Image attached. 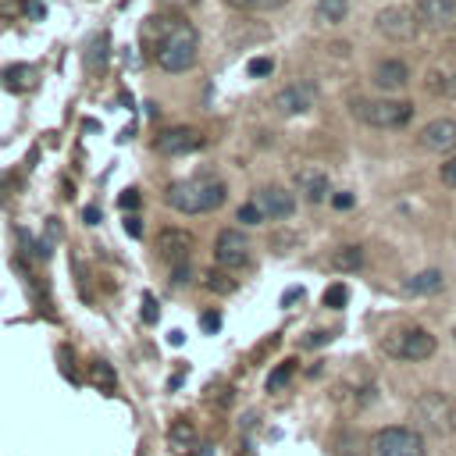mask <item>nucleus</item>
Segmentation results:
<instances>
[{"mask_svg": "<svg viewBox=\"0 0 456 456\" xmlns=\"http://www.w3.org/2000/svg\"><path fill=\"white\" fill-rule=\"evenodd\" d=\"M413 428L420 435H435V438H449L456 435V399L445 392H424L413 399L410 406Z\"/></svg>", "mask_w": 456, "mask_h": 456, "instance_id": "obj_3", "label": "nucleus"}, {"mask_svg": "<svg viewBox=\"0 0 456 456\" xmlns=\"http://www.w3.org/2000/svg\"><path fill=\"white\" fill-rule=\"evenodd\" d=\"M125 232H128V235H135V239H139V235H142V221H139V217H135V214H128V217H125Z\"/></svg>", "mask_w": 456, "mask_h": 456, "instance_id": "obj_34", "label": "nucleus"}, {"mask_svg": "<svg viewBox=\"0 0 456 456\" xmlns=\"http://www.w3.org/2000/svg\"><path fill=\"white\" fill-rule=\"evenodd\" d=\"M214 264L221 271H242L249 264V239L242 235V228H224L214 239Z\"/></svg>", "mask_w": 456, "mask_h": 456, "instance_id": "obj_7", "label": "nucleus"}, {"mask_svg": "<svg viewBox=\"0 0 456 456\" xmlns=\"http://www.w3.org/2000/svg\"><path fill=\"white\" fill-rule=\"evenodd\" d=\"M438 178H442V185H449V189H456V153L438 167Z\"/></svg>", "mask_w": 456, "mask_h": 456, "instance_id": "obj_30", "label": "nucleus"}, {"mask_svg": "<svg viewBox=\"0 0 456 456\" xmlns=\"http://www.w3.org/2000/svg\"><path fill=\"white\" fill-rule=\"evenodd\" d=\"M32 68H25V64H18V68H7L4 71V78H7V86H14V89H28L32 86Z\"/></svg>", "mask_w": 456, "mask_h": 456, "instance_id": "obj_23", "label": "nucleus"}, {"mask_svg": "<svg viewBox=\"0 0 456 456\" xmlns=\"http://www.w3.org/2000/svg\"><path fill=\"white\" fill-rule=\"evenodd\" d=\"M167 438H171V445H175L178 452H192V449H196V428H192L189 420H175L171 431H167Z\"/></svg>", "mask_w": 456, "mask_h": 456, "instance_id": "obj_20", "label": "nucleus"}, {"mask_svg": "<svg viewBox=\"0 0 456 456\" xmlns=\"http://www.w3.org/2000/svg\"><path fill=\"white\" fill-rule=\"evenodd\" d=\"M452 338H456V328H452Z\"/></svg>", "mask_w": 456, "mask_h": 456, "instance_id": "obj_39", "label": "nucleus"}, {"mask_svg": "<svg viewBox=\"0 0 456 456\" xmlns=\"http://www.w3.org/2000/svg\"><path fill=\"white\" fill-rule=\"evenodd\" d=\"M442 285H445V274H442L438 267H428V271L406 278V281H403V292H406V296H431V292H438Z\"/></svg>", "mask_w": 456, "mask_h": 456, "instance_id": "obj_18", "label": "nucleus"}, {"mask_svg": "<svg viewBox=\"0 0 456 456\" xmlns=\"http://www.w3.org/2000/svg\"><path fill=\"white\" fill-rule=\"evenodd\" d=\"M381 349H385L388 356H395V360L420 363V360H431V356H435L438 342H435V335L424 331V328H399V331H388V335L381 338Z\"/></svg>", "mask_w": 456, "mask_h": 456, "instance_id": "obj_5", "label": "nucleus"}, {"mask_svg": "<svg viewBox=\"0 0 456 456\" xmlns=\"http://www.w3.org/2000/svg\"><path fill=\"white\" fill-rule=\"evenodd\" d=\"M82 221H86V224H96V221H100V207H86V210H82Z\"/></svg>", "mask_w": 456, "mask_h": 456, "instance_id": "obj_36", "label": "nucleus"}, {"mask_svg": "<svg viewBox=\"0 0 456 456\" xmlns=\"http://www.w3.org/2000/svg\"><path fill=\"white\" fill-rule=\"evenodd\" d=\"M417 142L431 153H452L456 150V121L452 118H435L417 132Z\"/></svg>", "mask_w": 456, "mask_h": 456, "instance_id": "obj_13", "label": "nucleus"}, {"mask_svg": "<svg viewBox=\"0 0 456 456\" xmlns=\"http://www.w3.org/2000/svg\"><path fill=\"white\" fill-rule=\"evenodd\" d=\"M367 456H428V442L417 428H381L367 438Z\"/></svg>", "mask_w": 456, "mask_h": 456, "instance_id": "obj_4", "label": "nucleus"}, {"mask_svg": "<svg viewBox=\"0 0 456 456\" xmlns=\"http://www.w3.org/2000/svg\"><path fill=\"white\" fill-rule=\"evenodd\" d=\"M353 118L370 128H403L413 118V103L406 100H353Z\"/></svg>", "mask_w": 456, "mask_h": 456, "instance_id": "obj_6", "label": "nucleus"}, {"mask_svg": "<svg viewBox=\"0 0 456 456\" xmlns=\"http://www.w3.org/2000/svg\"><path fill=\"white\" fill-rule=\"evenodd\" d=\"M314 100H317L314 82H292V86H285V89L274 93V110L285 114V118H292V114H306V110L314 107Z\"/></svg>", "mask_w": 456, "mask_h": 456, "instance_id": "obj_11", "label": "nucleus"}, {"mask_svg": "<svg viewBox=\"0 0 456 456\" xmlns=\"http://www.w3.org/2000/svg\"><path fill=\"white\" fill-rule=\"evenodd\" d=\"M292 182H296V189L303 192V200H306V203H324V200L331 196L328 175H324V171H317V167H299Z\"/></svg>", "mask_w": 456, "mask_h": 456, "instance_id": "obj_16", "label": "nucleus"}, {"mask_svg": "<svg viewBox=\"0 0 456 456\" xmlns=\"http://www.w3.org/2000/svg\"><path fill=\"white\" fill-rule=\"evenodd\" d=\"M189 253H192V232L185 228H164L157 232V256L167 260L171 267L178 264H189Z\"/></svg>", "mask_w": 456, "mask_h": 456, "instance_id": "obj_12", "label": "nucleus"}, {"mask_svg": "<svg viewBox=\"0 0 456 456\" xmlns=\"http://www.w3.org/2000/svg\"><path fill=\"white\" fill-rule=\"evenodd\" d=\"M246 71H249V78H264V75L274 71V61H271V57H253V61L246 64Z\"/></svg>", "mask_w": 456, "mask_h": 456, "instance_id": "obj_28", "label": "nucleus"}, {"mask_svg": "<svg viewBox=\"0 0 456 456\" xmlns=\"http://www.w3.org/2000/svg\"><path fill=\"white\" fill-rule=\"evenodd\" d=\"M317 21H324V25H338V21H346V14H349V0H317Z\"/></svg>", "mask_w": 456, "mask_h": 456, "instance_id": "obj_21", "label": "nucleus"}, {"mask_svg": "<svg viewBox=\"0 0 456 456\" xmlns=\"http://www.w3.org/2000/svg\"><path fill=\"white\" fill-rule=\"evenodd\" d=\"M321 299H324V306L342 310V306H346V299H349V289H346L342 281H335V285H328V289H324V296H321Z\"/></svg>", "mask_w": 456, "mask_h": 456, "instance_id": "obj_24", "label": "nucleus"}, {"mask_svg": "<svg viewBox=\"0 0 456 456\" xmlns=\"http://www.w3.org/2000/svg\"><path fill=\"white\" fill-rule=\"evenodd\" d=\"M118 203H121V210H135V207H139V192H135V189H128V192H121V200H118Z\"/></svg>", "mask_w": 456, "mask_h": 456, "instance_id": "obj_31", "label": "nucleus"}, {"mask_svg": "<svg viewBox=\"0 0 456 456\" xmlns=\"http://www.w3.org/2000/svg\"><path fill=\"white\" fill-rule=\"evenodd\" d=\"M142 306H146V310H142V321H146V324H153V321H157V310H153V299L146 296V299H142Z\"/></svg>", "mask_w": 456, "mask_h": 456, "instance_id": "obj_35", "label": "nucleus"}, {"mask_svg": "<svg viewBox=\"0 0 456 456\" xmlns=\"http://www.w3.org/2000/svg\"><path fill=\"white\" fill-rule=\"evenodd\" d=\"M203 132L200 128H185V125H175V128H164L157 139H153V146H157V153H164V157H185V153H196V150H203Z\"/></svg>", "mask_w": 456, "mask_h": 456, "instance_id": "obj_9", "label": "nucleus"}, {"mask_svg": "<svg viewBox=\"0 0 456 456\" xmlns=\"http://www.w3.org/2000/svg\"><path fill=\"white\" fill-rule=\"evenodd\" d=\"M370 78H374L378 89H385V93H399V89L410 86V64L399 61V57H385V61L374 64V75H370Z\"/></svg>", "mask_w": 456, "mask_h": 456, "instance_id": "obj_15", "label": "nucleus"}, {"mask_svg": "<svg viewBox=\"0 0 456 456\" xmlns=\"http://www.w3.org/2000/svg\"><path fill=\"white\" fill-rule=\"evenodd\" d=\"M424 89H428L431 96H449V93H456V75H452V71H438V68H431L428 78H424Z\"/></svg>", "mask_w": 456, "mask_h": 456, "instance_id": "obj_19", "label": "nucleus"}, {"mask_svg": "<svg viewBox=\"0 0 456 456\" xmlns=\"http://www.w3.org/2000/svg\"><path fill=\"white\" fill-rule=\"evenodd\" d=\"M142 39L150 46V57L157 61L160 71H189L200 57V36L189 21L171 18V14H153L142 25Z\"/></svg>", "mask_w": 456, "mask_h": 456, "instance_id": "obj_1", "label": "nucleus"}, {"mask_svg": "<svg viewBox=\"0 0 456 456\" xmlns=\"http://www.w3.org/2000/svg\"><path fill=\"white\" fill-rule=\"evenodd\" d=\"M235 11H278L289 0H228Z\"/></svg>", "mask_w": 456, "mask_h": 456, "instance_id": "obj_25", "label": "nucleus"}, {"mask_svg": "<svg viewBox=\"0 0 456 456\" xmlns=\"http://www.w3.org/2000/svg\"><path fill=\"white\" fill-rule=\"evenodd\" d=\"M93 381H96L100 388H107V392H110V388H114V370H110V363H103V360H100V363H93Z\"/></svg>", "mask_w": 456, "mask_h": 456, "instance_id": "obj_27", "label": "nucleus"}, {"mask_svg": "<svg viewBox=\"0 0 456 456\" xmlns=\"http://www.w3.org/2000/svg\"><path fill=\"white\" fill-rule=\"evenodd\" d=\"M200 324H203V331H210V335H214V331L221 328V314H203V317H200Z\"/></svg>", "mask_w": 456, "mask_h": 456, "instance_id": "obj_32", "label": "nucleus"}, {"mask_svg": "<svg viewBox=\"0 0 456 456\" xmlns=\"http://www.w3.org/2000/svg\"><path fill=\"white\" fill-rule=\"evenodd\" d=\"M228 200V189L221 178L200 175V178H185V182H171L164 192V203L178 214H210Z\"/></svg>", "mask_w": 456, "mask_h": 456, "instance_id": "obj_2", "label": "nucleus"}, {"mask_svg": "<svg viewBox=\"0 0 456 456\" xmlns=\"http://www.w3.org/2000/svg\"><path fill=\"white\" fill-rule=\"evenodd\" d=\"M413 14H417V25L428 32H452L456 28V0H417Z\"/></svg>", "mask_w": 456, "mask_h": 456, "instance_id": "obj_10", "label": "nucleus"}, {"mask_svg": "<svg viewBox=\"0 0 456 456\" xmlns=\"http://www.w3.org/2000/svg\"><path fill=\"white\" fill-rule=\"evenodd\" d=\"M331 203H335L338 210H349L356 200H353V192H335V196H331Z\"/></svg>", "mask_w": 456, "mask_h": 456, "instance_id": "obj_33", "label": "nucleus"}, {"mask_svg": "<svg viewBox=\"0 0 456 456\" xmlns=\"http://www.w3.org/2000/svg\"><path fill=\"white\" fill-rule=\"evenodd\" d=\"M374 25H378V32H381L385 39H392V43H410V39L420 32L413 7H399V4H395V7H385V11H378Z\"/></svg>", "mask_w": 456, "mask_h": 456, "instance_id": "obj_8", "label": "nucleus"}, {"mask_svg": "<svg viewBox=\"0 0 456 456\" xmlns=\"http://www.w3.org/2000/svg\"><path fill=\"white\" fill-rule=\"evenodd\" d=\"M331 335L328 331H310V338H306V346H324Z\"/></svg>", "mask_w": 456, "mask_h": 456, "instance_id": "obj_37", "label": "nucleus"}, {"mask_svg": "<svg viewBox=\"0 0 456 456\" xmlns=\"http://www.w3.org/2000/svg\"><path fill=\"white\" fill-rule=\"evenodd\" d=\"M164 7H171V11H182V7H192V4H200V0H160Z\"/></svg>", "mask_w": 456, "mask_h": 456, "instance_id": "obj_38", "label": "nucleus"}, {"mask_svg": "<svg viewBox=\"0 0 456 456\" xmlns=\"http://www.w3.org/2000/svg\"><path fill=\"white\" fill-rule=\"evenodd\" d=\"M235 221H242V224H260V221H264V214H260V207H256V203H242V207L235 210Z\"/></svg>", "mask_w": 456, "mask_h": 456, "instance_id": "obj_29", "label": "nucleus"}, {"mask_svg": "<svg viewBox=\"0 0 456 456\" xmlns=\"http://www.w3.org/2000/svg\"><path fill=\"white\" fill-rule=\"evenodd\" d=\"M256 207H260L264 217L285 221V217H292V210H296V196H292L289 189H281V185H264V189L256 192Z\"/></svg>", "mask_w": 456, "mask_h": 456, "instance_id": "obj_14", "label": "nucleus"}, {"mask_svg": "<svg viewBox=\"0 0 456 456\" xmlns=\"http://www.w3.org/2000/svg\"><path fill=\"white\" fill-rule=\"evenodd\" d=\"M292 374H296V360H285V363H278V367L267 374V392H281V388L292 381Z\"/></svg>", "mask_w": 456, "mask_h": 456, "instance_id": "obj_22", "label": "nucleus"}, {"mask_svg": "<svg viewBox=\"0 0 456 456\" xmlns=\"http://www.w3.org/2000/svg\"><path fill=\"white\" fill-rule=\"evenodd\" d=\"M328 267H331V271H338V274H353V271H360V267H363V246L346 242V246L331 249Z\"/></svg>", "mask_w": 456, "mask_h": 456, "instance_id": "obj_17", "label": "nucleus"}, {"mask_svg": "<svg viewBox=\"0 0 456 456\" xmlns=\"http://www.w3.org/2000/svg\"><path fill=\"white\" fill-rule=\"evenodd\" d=\"M207 289H210V292H235V281H232L224 271H214V267H210V271H207Z\"/></svg>", "mask_w": 456, "mask_h": 456, "instance_id": "obj_26", "label": "nucleus"}]
</instances>
